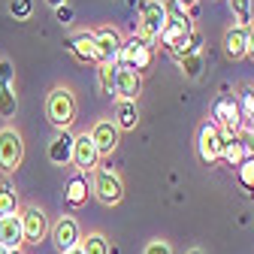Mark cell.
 I'll list each match as a JSON object with an SVG mask.
<instances>
[{"label":"cell","instance_id":"obj_1","mask_svg":"<svg viewBox=\"0 0 254 254\" xmlns=\"http://www.w3.org/2000/svg\"><path fill=\"white\" fill-rule=\"evenodd\" d=\"M46 115L55 124V130H70V124L76 121V97L70 88H52L46 100Z\"/></svg>","mask_w":254,"mask_h":254},{"label":"cell","instance_id":"obj_2","mask_svg":"<svg viewBox=\"0 0 254 254\" xmlns=\"http://www.w3.org/2000/svg\"><path fill=\"white\" fill-rule=\"evenodd\" d=\"M154 64V43H145L142 37H130L121 43V55H118V67L124 70H133V73H145Z\"/></svg>","mask_w":254,"mask_h":254},{"label":"cell","instance_id":"obj_3","mask_svg":"<svg viewBox=\"0 0 254 254\" xmlns=\"http://www.w3.org/2000/svg\"><path fill=\"white\" fill-rule=\"evenodd\" d=\"M167 21H170L167 6L161 3V0H148V3L142 6V12H139V27H136V37H142L145 43L161 40V34H164Z\"/></svg>","mask_w":254,"mask_h":254},{"label":"cell","instance_id":"obj_4","mask_svg":"<svg viewBox=\"0 0 254 254\" xmlns=\"http://www.w3.org/2000/svg\"><path fill=\"white\" fill-rule=\"evenodd\" d=\"M91 190H94V197H97L103 206H115L124 197V185H121V179L112 170H94Z\"/></svg>","mask_w":254,"mask_h":254},{"label":"cell","instance_id":"obj_5","mask_svg":"<svg viewBox=\"0 0 254 254\" xmlns=\"http://www.w3.org/2000/svg\"><path fill=\"white\" fill-rule=\"evenodd\" d=\"M21 157H24V142H21L18 130L3 127V130H0V170L15 173L18 164H21Z\"/></svg>","mask_w":254,"mask_h":254},{"label":"cell","instance_id":"obj_6","mask_svg":"<svg viewBox=\"0 0 254 254\" xmlns=\"http://www.w3.org/2000/svg\"><path fill=\"white\" fill-rule=\"evenodd\" d=\"M212 115H215L212 124H218L224 133H236L239 127H242V109H239V100L233 97V94H224V97H218Z\"/></svg>","mask_w":254,"mask_h":254},{"label":"cell","instance_id":"obj_7","mask_svg":"<svg viewBox=\"0 0 254 254\" xmlns=\"http://www.w3.org/2000/svg\"><path fill=\"white\" fill-rule=\"evenodd\" d=\"M221 142H224L221 127L212 124V121H206V124L200 127V133H197V151H200V157H203L206 164L221 161Z\"/></svg>","mask_w":254,"mask_h":254},{"label":"cell","instance_id":"obj_8","mask_svg":"<svg viewBox=\"0 0 254 254\" xmlns=\"http://www.w3.org/2000/svg\"><path fill=\"white\" fill-rule=\"evenodd\" d=\"M21 236H24V242L27 245H37V242H43L46 239V233H49V224H46V215H43V209H37V206H27L21 215Z\"/></svg>","mask_w":254,"mask_h":254},{"label":"cell","instance_id":"obj_9","mask_svg":"<svg viewBox=\"0 0 254 254\" xmlns=\"http://www.w3.org/2000/svg\"><path fill=\"white\" fill-rule=\"evenodd\" d=\"M94 43H97V64H118L124 40L115 27H100L97 34H94Z\"/></svg>","mask_w":254,"mask_h":254},{"label":"cell","instance_id":"obj_10","mask_svg":"<svg viewBox=\"0 0 254 254\" xmlns=\"http://www.w3.org/2000/svg\"><path fill=\"white\" fill-rule=\"evenodd\" d=\"M52 239H55V245H58V251H61V254H67V251L79 248V242H82V233H79L76 218L64 215V218L58 221V224L52 227Z\"/></svg>","mask_w":254,"mask_h":254},{"label":"cell","instance_id":"obj_11","mask_svg":"<svg viewBox=\"0 0 254 254\" xmlns=\"http://www.w3.org/2000/svg\"><path fill=\"white\" fill-rule=\"evenodd\" d=\"M97 161H100V151L94 145L91 133H82L73 139V164L82 170V173H94L97 170Z\"/></svg>","mask_w":254,"mask_h":254},{"label":"cell","instance_id":"obj_12","mask_svg":"<svg viewBox=\"0 0 254 254\" xmlns=\"http://www.w3.org/2000/svg\"><path fill=\"white\" fill-rule=\"evenodd\" d=\"M91 139H94V145H97V151L103 157V154H112L118 148L121 130L115 127V121H97V124H94V130H91Z\"/></svg>","mask_w":254,"mask_h":254},{"label":"cell","instance_id":"obj_13","mask_svg":"<svg viewBox=\"0 0 254 254\" xmlns=\"http://www.w3.org/2000/svg\"><path fill=\"white\" fill-rule=\"evenodd\" d=\"M73 133L70 130H58L55 133V139L49 142V161L55 164V167H67V164H73Z\"/></svg>","mask_w":254,"mask_h":254},{"label":"cell","instance_id":"obj_14","mask_svg":"<svg viewBox=\"0 0 254 254\" xmlns=\"http://www.w3.org/2000/svg\"><path fill=\"white\" fill-rule=\"evenodd\" d=\"M115 94H118V100H139V94H142V76L133 73V70L118 67V76H115Z\"/></svg>","mask_w":254,"mask_h":254},{"label":"cell","instance_id":"obj_15","mask_svg":"<svg viewBox=\"0 0 254 254\" xmlns=\"http://www.w3.org/2000/svg\"><path fill=\"white\" fill-rule=\"evenodd\" d=\"M0 245L9 248V251H18L24 245V236H21V218L12 215V218H0Z\"/></svg>","mask_w":254,"mask_h":254},{"label":"cell","instance_id":"obj_16","mask_svg":"<svg viewBox=\"0 0 254 254\" xmlns=\"http://www.w3.org/2000/svg\"><path fill=\"white\" fill-rule=\"evenodd\" d=\"M136 124H139L136 100H115V127L118 130H136Z\"/></svg>","mask_w":254,"mask_h":254},{"label":"cell","instance_id":"obj_17","mask_svg":"<svg viewBox=\"0 0 254 254\" xmlns=\"http://www.w3.org/2000/svg\"><path fill=\"white\" fill-rule=\"evenodd\" d=\"M67 49L79 58V61H91V64H97V43H94V34H88V30H82V34H76L70 43H67Z\"/></svg>","mask_w":254,"mask_h":254},{"label":"cell","instance_id":"obj_18","mask_svg":"<svg viewBox=\"0 0 254 254\" xmlns=\"http://www.w3.org/2000/svg\"><path fill=\"white\" fill-rule=\"evenodd\" d=\"M88 179L82 176V173H76L70 182H67V190H64V203H67L70 209H79V206H85L88 203Z\"/></svg>","mask_w":254,"mask_h":254},{"label":"cell","instance_id":"obj_19","mask_svg":"<svg viewBox=\"0 0 254 254\" xmlns=\"http://www.w3.org/2000/svg\"><path fill=\"white\" fill-rule=\"evenodd\" d=\"M221 133H224V130H221ZM221 157H224L230 167H239L245 157H248V148H245V142L236 133H224V142H221Z\"/></svg>","mask_w":254,"mask_h":254},{"label":"cell","instance_id":"obj_20","mask_svg":"<svg viewBox=\"0 0 254 254\" xmlns=\"http://www.w3.org/2000/svg\"><path fill=\"white\" fill-rule=\"evenodd\" d=\"M245 30L248 27H236L233 24L224 34V52H227V58H233V61L245 58Z\"/></svg>","mask_w":254,"mask_h":254},{"label":"cell","instance_id":"obj_21","mask_svg":"<svg viewBox=\"0 0 254 254\" xmlns=\"http://www.w3.org/2000/svg\"><path fill=\"white\" fill-rule=\"evenodd\" d=\"M190 30H194L190 18H170V21H167V27H164V34H161V43L170 49L176 40H182L185 34H190Z\"/></svg>","mask_w":254,"mask_h":254},{"label":"cell","instance_id":"obj_22","mask_svg":"<svg viewBox=\"0 0 254 254\" xmlns=\"http://www.w3.org/2000/svg\"><path fill=\"white\" fill-rule=\"evenodd\" d=\"M12 215H21V206H18V194L12 185H0V218H12Z\"/></svg>","mask_w":254,"mask_h":254},{"label":"cell","instance_id":"obj_23","mask_svg":"<svg viewBox=\"0 0 254 254\" xmlns=\"http://www.w3.org/2000/svg\"><path fill=\"white\" fill-rule=\"evenodd\" d=\"M115 76H118V64H97L100 94H115Z\"/></svg>","mask_w":254,"mask_h":254},{"label":"cell","instance_id":"obj_24","mask_svg":"<svg viewBox=\"0 0 254 254\" xmlns=\"http://www.w3.org/2000/svg\"><path fill=\"white\" fill-rule=\"evenodd\" d=\"M79 248H82V254H112L109 251V239L103 233H88V236H82Z\"/></svg>","mask_w":254,"mask_h":254},{"label":"cell","instance_id":"obj_25","mask_svg":"<svg viewBox=\"0 0 254 254\" xmlns=\"http://www.w3.org/2000/svg\"><path fill=\"white\" fill-rule=\"evenodd\" d=\"M230 3V12H233V21L236 27H251V0H227Z\"/></svg>","mask_w":254,"mask_h":254},{"label":"cell","instance_id":"obj_26","mask_svg":"<svg viewBox=\"0 0 254 254\" xmlns=\"http://www.w3.org/2000/svg\"><path fill=\"white\" fill-rule=\"evenodd\" d=\"M15 109H18V100H15L12 85H3V82H0V118H12Z\"/></svg>","mask_w":254,"mask_h":254},{"label":"cell","instance_id":"obj_27","mask_svg":"<svg viewBox=\"0 0 254 254\" xmlns=\"http://www.w3.org/2000/svg\"><path fill=\"white\" fill-rule=\"evenodd\" d=\"M179 67L188 79H200V73L206 70V61H203V55H188V58L179 61Z\"/></svg>","mask_w":254,"mask_h":254},{"label":"cell","instance_id":"obj_28","mask_svg":"<svg viewBox=\"0 0 254 254\" xmlns=\"http://www.w3.org/2000/svg\"><path fill=\"white\" fill-rule=\"evenodd\" d=\"M236 179H239V185H242L245 190H251V194H254V157H251V154L236 167Z\"/></svg>","mask_w":254,"mask_h":254},{"label":"cell","instance_id":"obj_29","mask_svg":"<svg viewBox=\"0 0 254 254\" xmlns=\"http://www.w3.org/2000/svg\"><path fill=\"white\" fill-rule=\"evenodd\" d=\"M239 109H242V121L248 124V130L254 136V88H245L242 100H239Z\"/></svg>","mask_w":254,"mask_h":254},{"label":"cell","instance_id":"obj_30","mask_svg":"<svg viewBox=\"0 0 254 254\" xmlns=\"http://www.w3.org/2000/svg\"><path fill=\"white\" fill-rule=\"evenodd\" d=\"M9 12L15 18H30V12H34V0H9Z\"/></svg>","mask_w":254,"mask_h":254},{"label":"cell","instance_id":"obj_31","mask_svg":"<svg viewBox=\"0 0 254 254\" xmlns=\"http://www.w3.org/2000/svg\"><path fill=\"white\" fill-rule=\"evenodd\" d=\"M12 79H15L12 64H9V61H0V82H3V85H12Z\"/></svg>","mask_w":254,"mask_h":254},{"label":"cell","instance_id":"obj_32","mask_svg":"<svg viewBox=\"0 0 254 254\" xmlns=\"http://www.w3.org/2000/svg\"><path fill=\"white\" fill-rule=\"evenodd\" d=\"M145 254H173V248H170L167 242H161V239H154V242H148Z\"/></svg>","mask_w":254,"mask_h":254},{"label":"cell","instance_id":"obj_33","mask_svg":"<svg viewBox=\"0 0 254 254\" xmlns=\"http://www.w3.org/2000/svg\"><path fill=\"white\" fill-rule=\"evenodd\" d=\"M55 15H58V21H61V24H70V18H73V9H70L67 3H64V6H58V9H55Z\"/></svg>","mask_w":254,"mask_h":254},{"label":"cell","instance_id":"obj_34","mask_svg":"<svg viewBox=\"0 0 254 254\" xmlns=\"http://www.w3.org/2000/svg\"><path fill=\"white\" fill-rule=\"evenodd\" d=\"M245 55H251V58H254V24L245 30Z\"/></svg>","mask_w":254,"mask_h":254},{"label":"cell","instance_id":"obj_35","mask_svg":"<svg viewBox=\"0 0 254 254\" xmlns=\"http://www.w3.org/2000/svg\"><path fill=\"white\" fill-rule=\"evenodd\" d=\"M176 3H179V6L185 9V6H194V3H197V0H176Z\"/></svg>","mask_w":254,"mask_h":254},{"label":"cell","instance_id":"obj_36","mask_svg":"<svg viewBox=\"0 0 254 254\" xmlns=\"http://www.w3.org/2000/svg\"><path fill=\"white\" fill-rule=\"evenodd\" d=\"M46 3H49V6H55V9H58V6H64V3H67V0H46Z\"/></svg>","mask_w":254,"mask_h":254},{"label":"cell","instance_id":"obj_37","mask_svg":"<svg viewBox=\"0 0 254 254\" xmlns=\"http://www.w3.org/2000/svg\"><path fill=\"white\" fill-rule=\"evenodd\" d=\"M245 148H248V154H251V157H254V136H251V139H248V142H245Z\"/></svg>","mask_w":254,"mask_h":254},{"label":"cell","instance_id":"obj_38","mask_svg":"<svg viewBox=\"0 0 254 254\" xmlns=\"http://www.w3.org/2000/svg\"><path fill=\"white\" fill-rule=\"evenodd\" d=\"M0 254H12V251H9V248H3V245H0Z\"/></svg>","mask_w":254,"mask_h":254},{"label":"cell","instance_id":"obj_39","mask_svg":"<svg viewBox=\"0 0 254 254\" xmlns=\"http://www.w3.org/2000/svg\"><path fill=\"white\" fill-rule=\"evenodd\" d=\"M67 254H82V248H73V251H67Z\"/></svg>","mask_w":254,"mask_h":254},{"label":"cell","instance_id":"obj_40","mask_svg":"<svg viewBox=\"0 0 254 254\" xmlns=\"http://www.w3.org/2000/svg\"><path fill=\"white\" fill-rule=\"evenodd\" d=\"M188 254H203V251H200V248H194V251H188Z\"/></svg>","mask_w":254,"mask_h":254},{"label":"cell","instance_id":"obj_41","mask_svg":"<svg viewBox=\"0 0 254 254\" xmlns=\"http://www.w3.org/2000/svg\"><path fill=\"white\" fill-rule=\"evenodd\" d=\"M12 254H21V248H18V251H12Z\"/></svg>","mask_w":254,"mask_h":254}]
</instances>
